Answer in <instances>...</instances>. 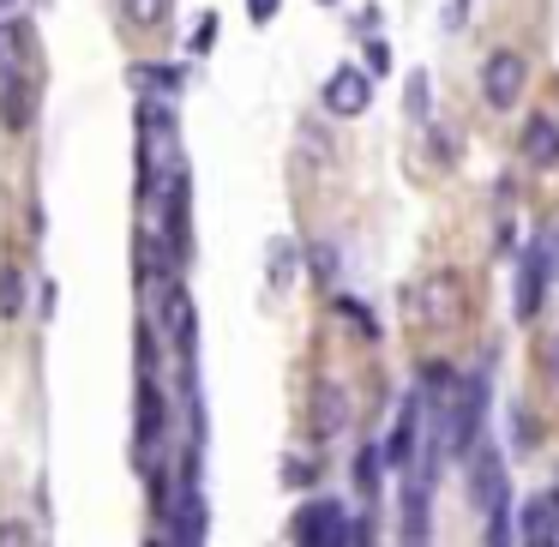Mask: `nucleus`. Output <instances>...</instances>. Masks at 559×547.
I'll use <instances>...</instances> for the list:
<instances>
[{"instance_id":"aec40b11","label":"nucleus","mask_w":559,"mask_h":547,"mask_svg":"<svg viewBox=\"0 0 559 547\" xmlns=\"http://www.w3.org/2000/svg\"><path fill=\"white\" fill-rule=\"evenodd\" d=\"M337 313H343V319H349V325H361V337H367V343H373V337H379V319H373V313H367V307H361V301H349V295H337Z\"/></svg>"},{"instance_id":"f257e3e1","label":"nucleus","mask_w":559,"mask_h":547,"mask_svg":"<svg viewBox=\"0 0 559 547\" xmlns=\"http://www.w3.org/2000/svg\"><path fill=\"white\" fill-rule=\"evenodd\" d=\"M157 331H163V343H169L181 361H193V349H199V313H193V295L181 289V277H169L157 295Z\"/></svg>"},{"instance_id":"a211bd4d","label":"nucleus","mask_w":559,"mask_h":547,"mask_svg":"<svg viewBox=\"0 0 559 547\" xmlns=\"http://www.w3.org/2000/svg\"><path fill=\"white\" fill-rule=\"evenodd\" d=\"M19 307H25V277L13 265H0V319H13Z\"/></svg>"},{"instance_id":"1a4fd4ad","label":"nucleus","mask_w":559,"mask_h":547,"mask_svg":"<svg viewBox=\"0 0 559 547\" xmlns=\"http://www.w3.org/2000/svg\"><path fill=\"white\" fill-rule=\"evenodd\" d=\"M547 277H554V271H547V235L542 241H530L518 253V301H511V313L523 319V325H530L535 313H542V301H547Z\"/></svg>"},{"instance_id":"dca6fc26","label":"nucleus","mask_w":559,"mask_h":547,"mask_svg":"<svg viewBox=\"0 0 559 547\" xmlns=\"http://www.w3.org/2000/svg\"><path fill=\"white\" fill-rule=\"evenodd\" d=\"M379 469H385V451L379 445L355 451V487H361V499H379Z\"/></svg>"},{"instance_id":"20e7f679","label":"nucleus","mask_w":559,"mask_h":547,"mask_svg":"<svg viewBox=\"0 0 559 547\" xmlns=\"http://www.w3.org/2000/svg\"><path fill=\"white\" fill-rule=\"evenodd\" d=\"M523 85H530V61L518 49H493L481 61V103L487 109H511L523 103Z\"/></svg>"},{"instance_id":"9d476101","label":"nucleus","mask_w":559,"mask_h":547,"mask_svg":"<svg viewBox=\"0 0 559 547\" xmlns=\"http://www.w3.org/2000/svg\"><path fill=\"white\" fill-rule=\"evenodd\" d=\"M319 103H325L331 115H343V121H355V115H367V103H373V79H367L361 67H337V73L325 79V91H319Z\"/></svg>"},{"instance_id":"b1692460","label":"nucleus","mask_w":559,"mask_h":547,"mask_svg":"<svg viewBox=\"0 0 559 547\" xmlns=\"http://www.w3.org/2000/svg\"><path fill=\"white\" fill-rule=\"evenodd\" d=\"M277 7H283V0H247V13H253V25H271V19H277Z\"/></svg>"},{"instance_id":"5701e85b","label":"nucleus","mask_w":559,"mask_h":547,"mask_svg":"<svg viewBox=\"0 0 559 547\" xmlns=\"http://www.w3.org/2000/svg\"><path fill=\"white\" fill-rule=\"evenodd\" d=\"M313 271H319V277H337V253H331V247H313Z\"/></svg>"},{"instance_id":"4468645a","label":"nucleus","mask_w":559,"mask_h":547,"mask_svg":"<svg viewBox=\"0 0 559 547\" xmlns=\"http://www.w3.org/2000/svg\"><path fill=\"white\" fill-rule=\"evenodd\" d=\"M403 542H427V481L421 475L403 487Z\"/></svg>"},{"instance_id":"c85d7f7f","label":"nucleus","mask_w":559,"mask_h":547,"mask_svg":"<svg viewBox=\"0 0 559 547\" xmlns=\"http://www.w3.org/2000/svg\"><path fill=\"white\" fill-rule=\"evenodd\" d=\"M13 7H19V0H0V19H7V13H13Z\"/></svg>"},{"instance_id":"f03ea898","label":"nucleus","mask_w":559,"mask_h":547,"mask_svg":"<svg viewBox=\"0 0 559 547\" xmlns=\"http://www.w3.org/2000/svg\"><path fill=\"white\" fill-rule=\"evenodd\" d=\"M133 439H139V457L157 463L163 439H169V397H163L157 373H139V403H133Z\"/></svg>"},{"instance_id":"393cba45","label":"nucleus","mask_w":559,"mask_h":547,"mask_svg":"<svg viewBox=\"0 0 559 547\" xmlns=\"http://www.w3.org/2000/svg\"><path fill=\"white\" fill-rule=\"evenodd\" d=\"M367 67H373V73H385V67H391V49H385V43H367Z\"/></svg>"},{"instance_id":"f8f14e48","label":"nucleus","mask_w":559,"mask_h":547,"mask_svg":"<svg viewBox=\"0 0 559 547\" xmlns=\"http://www.w3.org/2000/svg\"><path fill=\"white\" fill-rule=\"evenodd\" d=\"M343 427H349V397H343V385L319 379V385H313V439L325 445V439L343 433Z\"/></svg>"},{"instance_id":"39448f33","label":"nucleus","mask_w":559,"mask_h":547,"mask_svg":"<svg viewBox=\"0 0 559 547\" xmlns=\"http://www.w3.org/2000/svg\"><path fill=\"white\" fill-rule=\"evenodd\" d=\"M0 85H43L37 79V37L25 19H0Z\"/></svg>"},{"instance_id":"412c9836","label":"nucleus","mask_w":559,"mask_h":547,"mask_svg":"<svg viewBox=\"0 0 559 547\" xmlns=\"http://www.w3.org/2000/svg\"><path fill=\"white\" fill-rule=\"evenodd\" d=\"M433 103H427V73H409V121H427Z\"/></svg>"},{"instance_id":"bb28decb","label":"nucleus","mask_w":559,"mask_h":547,"mask_svg":"<svg viewBox=\"0 0 559 547\" xmlns=\"http://www.w3.org/2000/svg\"><path fill=\"white\" fill-rule=\"evenodd\" d=\"M547 271L559 277V229H547Z\"/></svg>"},{"instance_id":"2eb2a0df","label":"nucleus","mask_w":559,"mask_h":547,"mask_svg":"<svg viewBox=\"0 0 559 547\" xmlns=\"http://www.w3.org/2000/svg\"><path fill=\"white\" fill-rule=\"evenodd\" d=\"M115 7H121V25L133 31H157L169 19V0H115Z\"/></svg>"},{"instance_id":"f3484780","label":"nucleus","mask_w":559,"mask_h":547,"mask_svg":"<svg viewBox=\"0 0 559 547\" xmlns=\"http://www.w3.org/2000/svg\"><path fill=\"white\" fill-rule=\"evenodd\" d=\"M265 259H271V289L283 295V289L295 283V241H271Z\"/></svg>"},{"instance_id":"423d86ee","label":"nucleus","mask_w":559,"mask_h":547,"mask_svg":"<svg viewBox=\"0 0 559 547\" xmlns=\"http://www.w3.org/2000/svg\"><path fill=\"white\" fill-rule=\"evenodd\" d=\"M403 307H409L421 325L445 331V325H457V313H463V283L451 277V271H439V277H427L421 289H415V301L403 295Z\"/></svg>"},{"instance_id":"0eeeda50","label":"nucleus","mask_w":559,"mask_h":547,"mask_svg":"<svg viewBox=\"0 0 559 547\" xmlns=\"http://www.w3.org/2000/svg\"><path fill=\"white\" fill-rule=\"evenodd\" d=\"M289 535L301 547H337V542H349V518H343L337 499H307V506L295 511Z\"/></svg>"},{"instance_id":"ddd939ff","label":"nucleus","mask_w":559,"mask_h":547,"mask_svg":"<svg viewBox=\"0 0 559 547\" xmlns=\"http://www.w3.org/2000/svg\"><path fill=\"white\" fill-rule=\"evenodd\" d=\"M518 542H559V494H542L530 499V511H523V530Z\"/></svg>"},{"instance_id":"7ed1b4c3","label":"nucleus","mask_w":559,"mask_h":547,"mask_svg":"<svg viewBox=\"0 0 559 547\" xmlns=\"http://www.w3.org/2000/svg\"><path fill=\"white\" fill-rule=\"evenodd\" d=\"M427 391H409L403 397V409H397V421H391V439L379 451H385V463L391 469H415V457H421V439H427Z\"/></svg>"},{"instance_id":"9b49d317","label":"nucleus","mask_w":559,"mask_h":547,"mask_svg":"<svg viewBox=\"0 0 559 547\" xmlns=\"http://www.w3.org/2000/svg\"><path fill=\"white\" fill-rule=\"evenodd\" d=\"M518 151H523L530 169H554V163H559V121H554V115H530V121H523Z\"/></svg>"},{"instance_id":"6e6552de","label":"nucleus","mask_w":559,"mask_h":547,"mask_svg":"<svg viewBox=\"0 0 559 547\" xmlns=\"http://www.w3.org/2000/svg\"><path fill=\"white\" fill-rule=\"evenodd\" d=\"M463 463H469V499H475L481 511H493L499 499L511 494V481H506V457H499V445H493V439H475V451H469Z\"/></svg>"},{"instance_id":"4be33fe9","label":"nucleus","mask_w":559,"mask_h":547,"mask_svg":"<svg viewBox=\"0 0 559 547\" xmlns=\"http://www.w3.org/2000/svg\"><path fill=\"white\" fill-rule=\"evenodd\" d=\"M511 421H518V439H511V445H518V451H535V427H530V415H523L518 403H511Z\"/></svg>"},{"instance_id":"cd10ccee","label":"nucleus","mask_w":559,"mask_h":547,"mask_svg":"<svg viewBox=\"0 0 559 547\" xmlns=\"http://www.w3.org/2000/svg\"><path fill=\"white\" fill-rule=\"evenodd\" d=\"M463 25V0H451V7H445V31H457Z\"/></svg>"},{"instance_id":"a878e982","label":"nucleus","mask_w":559,"mask_h":547,"mask_svg":"<svg viewBox=\"0 0 559 547\" xmlns=\"http://www.w3.org/2000/svg\"><path fill=\"white\" fill-rule=\"evenodd\" d=\"M542 367H547V379H554V385H559V337H554V343H547V349H542Z\"/></svg>"},{"instance_id":"6ab92c4d","label":"nucleus","mask_w":559,"mask_h":547,"mask_svg":"<svg viewBox=\"0 0 559 547\" xmlns=\"http://www.w3.org/2000/svg\"><path fill=\"white\" fill-rule=\"evenodd\" d=\"M487 542H493V547H499V542H518V530H511V494L499 499L493 511H487Z\"/></svg>"},{"instance_id":"c756f323","label":"nucleus","mask_w":559,"mask_h":547,"mask_svg":"<svg viewBox=\"0 0 559 547\" xmlns=\"http://www.w3.org/2000/svg\"><path fill=\"white\" fill-rule=\"evenodd\" d=\"M325 7H337V0H325Z\"/></svg>"}]
</instances>
